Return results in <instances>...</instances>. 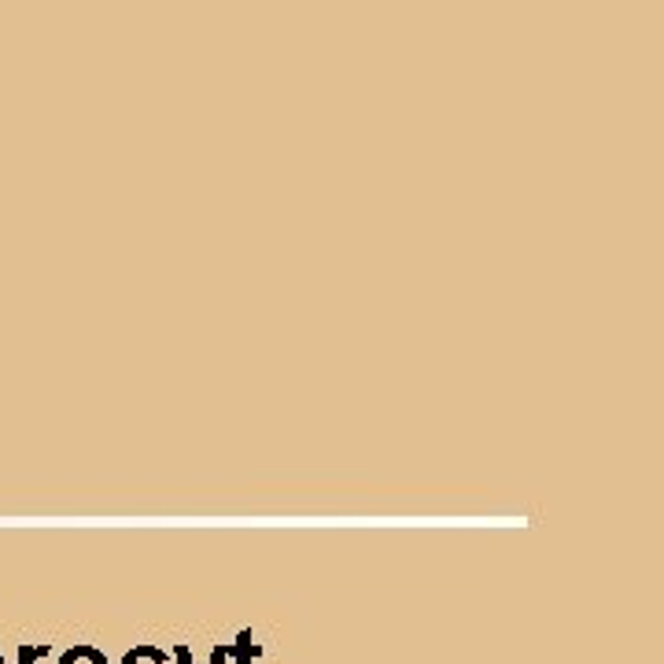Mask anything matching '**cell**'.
I'll return each mask as SVG.
<instances>
[{"instance_id":"7","label":"cell","mask_w":664,"mask_h":664,"mask_svg":"<svg viewBox=\"0 0 664 664\" xmlns=\"http://www.w3.org/2000/svg\"><path fill=\"white\" fill-rule=\"evenodd\" d=\"M0 664H8V661H4V657H0Z\"/></svg>"},{"instance_id":"6","label":"cell","mask_w":664,"mask_h":664,"mask_svg":"<svg viewBox=\"0 0 664 664\" xmlns=\"http://www.w3.org/2000/svg\"><path fill=\"white\" fill-rule=\"evenodd\" d=\"M229 661V647H214L211 650V661L208 664H226Z\"/></svg>"},{"instance_id":"3","label":"cell","mask_w":664,"mask_h":664,"mask_svg":"<svg viewBox=\"0 0 664 664\" xmlns=\"http://www.w3.org/2000/svg\"><path fill=\"white\" fill-rule=\"evenodd\" d=\"M255 653H259L255 635H251V628H245V631L237 635V642L229 647V657L237 661V664H251V661H255Z\"/></svg>"},{"instance_id":"4","label":"cell","mask_w":664,"mask_h":664,"mask_svg":"<svg viewBox=\"0 0 664 664\" xmlns=\"http://www.w3.org/2000/svg\"><path fill=\"white\" fill-rule=\"evenodd\" d=\"M41 657H49V647H18V664H37Z\"/></svg>"},{"instance_id":"2","label":"cell","mask_w":664,"mask_h":664,"mask_svg":"<svg viewBox=\"0 0 664 664\" xmlns=\"http://www.w3.org/2000/svg\"><path fill=\"white\" fill-rule=\"evenodd\" d=\"M55 664H111V661L104 657V650L89 647V642H78V647H71Z\"/></svg>"},{"instance_id":"1","label":"cell","mask_w":664,"mask_h":664,"mask_svg":"<svg viewBox=\"0 0 664 664\" xmlns=\"http://www.w3.org/2000/svg\"><path fill=\"white\" fill-rule=\"evenodd\" d=\"M171 661H174V657H171V650L152 647V642H140V647L129 650L118 664H171Z\"/></svg>"},{"instance_id":"5","label":"cell","mask_w":664,"mask_h":664,"mask_svg":"<svg viewBox=\"0 0 664 664\" xmlns=\"http://www.w3.org/2000/svg\"><path fill=\"white\" fill-rule=\"evenodd\" d=\"M171 657H174L177 664H196L192 650H189V642H177V647L171 650Z\"/></svg>"}]
</instances>
